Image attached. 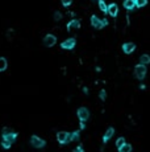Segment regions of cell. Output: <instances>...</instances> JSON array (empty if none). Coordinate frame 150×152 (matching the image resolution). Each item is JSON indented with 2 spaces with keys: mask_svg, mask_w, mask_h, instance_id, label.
<instances>
[{
  "mask_svg": "<svg viewBox=\"0 0 150 152\" xmlns=\"http://www.w3.org/2000/svg\"><path fill=\"white\" fill-rule=\"evenodd\" d=\"M134 75L138 78V79H144L145 75H146V66L144 65H137L134 68Z\"/></svg>",
  "mask_w": 150,
  "mask_h": 152,
  "instance_id": "obj_2",
  "label": "cell"
},
{
  "mask_svg": "<svg viewBox=\"0 0 150 152\" xmlns=\"http://www.w3.org/2000/svg\"><path fill=\"white\" fill-rule=\"evenodd\" d=\"M124 144H125V139H124V138H119V139L116 140V147H117L119 149L121 148Z\"/></svg>",
  "mask_w": 150,
  "mask_h": 152,
  "instance_id": "obj_19",
  "label": "cell"
},
{
  "mask_svg": "<svg viewBox=\"0 0 150 152\" xmlns=\"http://www.w3.org/2000/svg\"><path fill=\"white\" fill-rule=\"evenodd\" d=\"M80 28V21L79 20H71V21L67 24V29L71 31V29H79Z\"/></svg>",
  "mask_w": 150,
  "mask_h": 152,
  "instance_id": "obj_12",
  "label": "cell"
},
{
  "mask_svg": "<svg viewBox=\"0 0 150 152\" xmlns=\"http://www.w3.org/2000/svg\"><path fill=\"white\" fill-rule=\"evenodd\" d=\"M107 13H109L111 16L116 17L117 13H119V7H117V4H116V3L109 4V5H108V10H107Z\"/></svg>",
  "mask_w": 150,
  "mask_h": 152,
  "instance_id": "obj_9",
  "label": "cell"
},
{
  "mask_svg": "<svg viewBox=\"0 0 150 152\" xmlns=\"http://www.w3.org/2000/svg\"><path fill=\"white\" fill-rule=\"evenodd\" d=\"M136 49V45L133 42H125L124 45H122V50H124L126 54H130L132 52H134Z\"/></svg>",
  "mask_w": 150,
  "mask_h": 152,
  "instance_id": "obj_10",
  "label": "cell"
},
{
  "mask_svg": "<svg viewBox=\"0 0 150 152\" xmlns=\"http://www.w3.org/2000/svg\"><path fill=\"white\" fill-rule=\"evenodd\" d=\"M55 42H57V37L54 36V34H46V36L44 37V45L47 48L55 45Z\"/></svg>",
  "mask_w": 150,
  "mask_h": 152,
  "instance_id": "obj_4",
  "label": "cell"
},
{
  "mask_svg": "<svg viewBox=\"0 0 150 152\" xmlns=\"http://www.w3.org/2000/svg\"><path fill=\"white\" fill-rule=\"evenodd\" d=\"M133 1H134V5L138 7V8H142L147 4V0H133Z\"/></svg>",
  "mask_w": 150,
  "mask_h": 152,
  "instance_id": "obj_17",
  "label": "cell"
},
{
  "mask_svg": "<svg viewBox=\"0 0 150 152\" xmlns=\"http://www.w3.org/2000/svg\"><path fill=\"white\" fill-rule=\"evenodd\" d=\"M78 118L80 122H86L90 118V111H88L86 107H80V109L78 110Z\"/></svg>",
  "mask_w": 150,
  "mask_h": 152,
  "instance_id": "obj_5",
  "label": "cell"
},
{
  "mask_svg": "<svg viewBox=\"0 0 150 152\" xmlns=\"http://www.w3.org/2000/svg\"><path fill=\"white\" fill-rule=\"evenodd\" d=\"M7 66H8L7 60L4 58V57H0V71H4L7 69Z\"/></svg>",
  "mask_w": 150,
  "mask_h": 152,
  "instance_id": "obj_16",
  "label": "cell"
},
{
  "mask_svg": "<svg viewBox=\"0 0 150 152\" xmlns=\"http://www.w3.org/2000/svg\"><path fill=\"white\" fill-rule=\"evenodd\" d=\"M91 24H92V27L95 29H103L105 25H108V20L107 19L100 20L96 15H92L91 16Z\"/></svg>",
  "mask_w": 150,
  "mask_h": 152,
  "instance_id": "obj_1",
  "label": "cell"
},
{
  "mask_svg": "<svg viewBox=\"0 0 150 152\" xmlns=\"http://www.w3.org/2000/svg\"><path fill=\"white\" fill-rule=\"evenodd\" d=\"M134 1L133 0H124V8H126L128 11H130V10H133L134 8Z\"/></svg>",
  "mask_w": 150,
  "mask_h": 152,
  "instance_id": "obj_13",
  "label": "cell"
},
{
  "mask_svg": "<svg viewBox=\"0 0 150 152\" xmlns=\"http://www.w3.org/2000/svg\"><path fill=\"white\" fill-rule=\"evenodd\" d=\"M61 19H62V13L55 11V12H54V20H61Z\"/></svg>",
  "mask_w": 150,
  "mask_h": 152,
  "instance_id": "obj_21",
  "label": "cell"
},
{
  "mask_svg": "<svg viewBox=\"0 0 150 152\" xmlns=\"http://www.w3.org/2000/svg\"><path fill=\"white\" fill-rule=\"evenodd\" d=\"M30 144L34 147V148H42V147H45V140L36 136V135H33V136L30 138Z\"/></svg>",
  "mask_w": 150,
  "mask_h": 152,
  "instance_id": "obj_3",
  "label": "cell"
},
{
  "mask_svg": "<svg viewBox=\"0 0 150 152\" xmlns=\"http://www.w3.org/2000/svg\"><path fill=\"white\" fill-rule=\"evenodd\" d=\"M100 98H101V101H105V98H107L105 90H101V91H100Z\"/></svg>",
  "mask_w": 150,
  "mask_h": 152,
  "instance_id": "obj_22",
  "label": "cell"
},
{
  "mask_svg": "<svg viewBox=\"0 0 150 152\" xmlns=\"http://www.w3.org/2000/svg\"><path fill=\"white\" fill-rule=\"evenodd\" d=\"M16 138H17V134L16 132H9V134H4L3 135V140L4 142H7V143H9V144H12L13 142L16 140Z\"/></svg>",
  "mask_w": 150,
  "mask_h": 152,
  "instance_id": "obj_8",
  "label": "cell"
},
{
  "mask_svg": "<svg viewBox=\"0 0 150 152\" xmlns=\"http://www.w3.org/2000/svg\"><path fill=\"white\" fill-rule=\"evenodd\" d=\"M99 8H100V11H101L103 13H107L108 5L105 4V1H104V0H99Z\"/></svg>",
  "mask_w": 150,
  "mask_h": 152,
  "instance_id": "obj_15",
  "label": "cell"
},
{
  "mask_svg": "<svg viewBox=\"0 0 150 152\" xmlns=\"http://www.w3.org/2000/svg\"><path fill=\"white\" fill-rule=\"evenodd\" d=\"M57 139L61 144H65V143L70 142V134L69 132H65V131H61V132L57 134Z\"/></svg>",
  "mask_w": 150,
  "mask_h": 152,
  "instance_id": "obj_6",
  "label": "cell"
},
{
  "mask_svg": "<svg viewBox=\"0 0 150 152\" xmlns=\"http://www.w3.org/2000/svg\"><path fill=\"white\" fill-rule=\"evenodd\" d=\"M74 152H84V151H83V148H82V147L79 146V147H75V148H74Z\"/></svg>",
  "mask_w": 150,
  "mask_h": 152,
  "instance_id": "obj_25",
  "label": "cell"
},
{
  "mask_svg": "<svg viewBox=\"0 0 150 152\" xmlns=\"http://www.w3.org/2000/svg\"><path fill=\"white\" fill-rule=\"evenodd\" d=\"M113 134H115V128H113V127H109L108 130L105 131V134H104V136H103V142H104V143H107L108 140L111 139V138L113 136Z\"/></svg>",
  "mask_w": 150,
  "mask_h": 152,
  "instance_id": "obj_11",
  "label": "cell"
},
{
  "mask_svg": "<svg viewBox=\"0 0 150 152\" xmlns=\"http://www.w3.org/2000/svg\"><path fill=\"white\" fill-rule=\"evenodd\" d=\"M71 3H72V0H62V4H63V7H69Z\"/></svg>",
  "mask_w": 150,
  "mask_h": 152,
  "instance_id": "obj_23",
  "label": "cell"
},
{
  "mask_svg": "<svg viewBox=\"0 0 150 152\" xmlns=\"http://www.w3.org/2000/svg\"><path fill=\"white\" fill-rule=\"evenodd\" d=\"M86 127V124H84V122H80V128H84Z\"/></svg>",
  "mask_w": 150,
  "mask_h": 152,
  "instance_id": "obj_26",
  "label": "cell"
},
{
  "mask_svg": "<svg viewBox=\"0 0 150 152\" xmlns=\"http://www.w3.org/2000/svg\"><path fill=\"white\" fill-rule=\"evenodd\" d=\"M140 61H141V65L146 66L147 64H150V56H149V54H142L141 58H140Z\"/></svg>",
  "mask_w": 150,
  "mask_h": 152,
  "instance_id": "obj_14",
  "label": "cell"
},
{
  "mask_svg": "<svg viewBox=\"0 0 150 152\" xmlns=\"http://www.w3.org/2000/svg\"><path fill=\"white\" fill-rule=\"evenodd\" d=\"M79 139V131H74L72 134H70V140H78Z\"/></svg>",
  "mask_w": 150,
  "mask_h": 152,
  "instance_id": "obj_20",
  "label": "cell"
},
{
  "mask_svg": "<svg viewBox=\"0 0 150 152\" xmlns=\"http://www.w3.org/2000/svg\"><path fill=\"white\" fill-rule=\"evenodd\" d=\"M1 146H3V148L8 149V148L11 147V144H9V143H7V142H4V140H3V142H1Z\"/></svg>",
  "mask_w": 150,
  "mask_h": 152,
  "instance_id": "obj_24",
  "label": "cell"
},
{
  "mask_svg": "<svg viewBox=\"0 0 150 152\" xmlns=\"http://www.w3.org/2000/svg\"><path fill=\"white\" fill-rule=\"evenodd\" d=\"M119 152H132V146H130V144H126V143H125L124 146L119 149Z\"/></svg>",
  "mask_w": 150,
  "mask_h": 152,
  "instance_id": "obj_18",
  "label": "cell"
},
{
  "mask_svg": "<svg viewBox=\"0 0 150 152\" xmlns=\"http://www.w3.org/2000/svg\"><path fill=\"white\" fill-rule=\"evenodd\" d=\"M75 44H76V41H75V38H67V40H65L62 44H61V47L63 48V49H72V48L75 47Z\"/></svg>",
  "mask_w": 150,
  "mask_h": 152,
  "instance_id": "obj_7",
  "label": "cell"
}]
</instances>
